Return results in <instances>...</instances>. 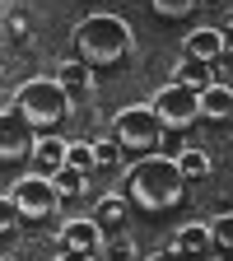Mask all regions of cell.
I'll return each mask as SVG.
<instances>
[{"label":"cell","instance_id":"obj_5","mask_svg":"<svg viewBox=\"0 0 233 261\" xmlns=\"http://www.w3.org/2000/svg\"><path fill=\"white\" fill-rule=\"evenodd\" d=\"M149 108L159 112V121L168 126V130H187L196 117H201V89L168 80V84H163V89L149 98Z\"/></svg>","mask_w":233,"mask_h":261},{"label":"cell","instance_id":"obj_17","mask_svg":"<svg viewBox=\"0 0 233 261\" xmlns=\"http://www.w3.org/2000/svg\"><path fill=\"white\" fill-rule=\"evenodd\" d=\"M149 10H154L159 19L177 23V19H191L196 10H201V0H149Z\"/></svg>","mask_w":233,"mask_h":261},{"label":"cell","instance_id":"obj_21","mask_svg":"<svg viewBox=\"0 0 233 261\" xmlns=\"http://www.w3.org/2000/svg\"><path fill=\"white\" fill-rule=\"evenodd\" d=\"M93 159H98V168H112V163L121 159V145L108 136V140H93Z\"/></svg>","mask_w":233,"mask_h":261},{"label":"cell","instance_id":"obj_18","mask_svg":"<svg viewBox=\"0 0 233 261\" xmlns=\"http://www.w3.org/2000/svg\"><path fill=\"white\" fill-rule=\"evenodd\" d=\"M84 177H89V173H80V168H70V163H65V168L51 173V187H56V196L65 201V196H80V191H84Z\"/></svg>","mask_w":233,"mask_h":261},{"label":"cell","instance_id":"obj_25","mask_svg":"<svg viewBox=\"0 0 233 261\" xmlns=\"http://www.w3.org/2000/svg\"><path fill=\"white\" fill-rule=\"evenodd\" d=\"M56 261H98V252H70V247H61Z\"/></svg>","mask_w":233,"mask_h":261},{"label":"cell","instance_id":"obj_1","mask_svg":"<svg viewBox=\"0 0 233 261\" xmlns=\"http://www.w3.org/2000/svg\"><path fill=\"white\" fill-rule=\"evenodd\" d=\"M126 196H131V205H140L145 215H168L182 205V196H187V177L177 168V159L168 154H145L136 168L126 173Z\"/></svg>","mask_w":233,"mask_h":261},{"label":"cell","instance_id":"obj_6","mask_svg":"<svg viewBox=\"0 0 233 261\" xmlns=\"http://www.w3.org/2000/svg\"><path fill=\"white\" fill-rule=\"evenodd\" d=\"M10 196H14V205H19V219H47V215L61 205L51 177H42V173H23V177L10 187Z\"/></svg>","mask_w":233,"mask_h":261},{"label":"cell","instance_id":"obj_12","mask_svg":"<svg viewBox=\"0 0 233 261\" xmlns=\"http://www.w3.org/2000/svg\"><path fill=\"white\" fill-rule=\"evenodd\" d=\"M126 210H131V196L126 191H108V196H98L93 219L103 224V233H121L126 228Z\"/></svg>","mask_w":233,"mask_h":261},{"label":"cell","instance_id":"obj_20","mask_svg":"<svg viewBox=\"0 0 233 261\" xmlns=\"http://www.w3.org/2000/svg\"><path fill=\"white\" fill-rule=\"evenodd\" d=\"M210 238H215V247H233V210H224V215H215L210 219Z\"/></svg>","mask_w":233,"mask_h":261},{"label":"cell","instance_id":"obj_22","mask_svg":"<svg viewBox=\"0 0 233 261\" xmlns=\"http://www.w3.org/2000/svg\"><path fill=\"white\" fill-rule=\"evenodd\" d=\"M14 224H19V205H14V196H0V233H14Z\"/></svg>","mask_w":233,"mask_h":261},{"label":"cell","instance_id":"obj_2","mask_svg":"<svg viewBox=\"0 0 233 261\" xmlns=\"http://www.w3.org/2000/svg\"><path fill=\"white\" fill-rule=\"evenodd\" d=\"M75 42V56L89 61V65H117L131 56V47H136V33H131V23L112 10H98V14H84L70 33Z\"/></svg>","mask_w":233,"mask_h":261},{"label":"cell","instance_id":"obj_7","mask_svg":"<svg viewBox=\"0 0 233 261\" xmlns=\"http://www.w3.org/2000/svg\"><path fill=\"white\" fill-rule=\"evenodd\" d=\"M33 140H38V130H33L14 108L0 112V163H23L33 154Z\"/></svg>","mask_w":233,"mask_h":261},{"label":"cell","instance_id":"obj_16","mask_svg":"<svg viewBox=\"0 0 233 261\" xmlns=\"http://www.w3.org/2000/svg\"><path fill=\"white\" fill-rule=\"evenodd\" d=\"M177 168H182L187 182H201V177H210V154L196 149V145H187V149H177Z\"/></svg>","mask_w":233,"mask_h":261},{"label":"cell","instance_id":"obj_13","mask_svg":"<svg viewBox=\"0 0 233 261\" xmlns=\"http://www.w3.org/2000/svg\"><path fill=\"white\" fill-rule=\"evenodd\" d=\"M182 51L187 56H196V61H224V33L219 28H196V33H187V42H182Z\"/></svg>","mask_w":233,"mask_h":261},{"label":"cell","instance_id":"obj_3","mask_svg":"<svg viewBox=\"0 0 233 261\" xmlns=\"http://www.w3.org/2000/svg\"><path fill=\"white\" fill-rule=\"evenodd\" d=\"M14 112H19L33 130H51V126L65 121V112H70V93L61 89L56 75H51V80H28V84H19V93H14Z\"/></svg>","mask_w":233,"mask_h":261},{"label":"cell","instance_id":"obj_24","mask_svg":"<svg viewBox=\"0 0 233 261\" xmlns=\"http://www.w3.org/2000/svg\"><path fill=\"white\" fill-rule=\"evenodd\" d=\"M10 38H14V42H23V38H28V14H23V10H14V14H10Z\"/></svg>","mask_w":233,"mask_h":261},{"label":"cell","instance_id":"obj_26","mask_svg":"<svg viewBox=\"0 0 233 261\" xmlns=\"http://www.w3.org/2000/svg\"><path fill=\"white\" fill-rule=\"evenodd\" d=\"M219 33H224V56H233V14H224V28Z\"/></svg>","mask_w":233,"mask_h":261},{"label":"cell","instance_id":"obj_28","mask_svg":"<svg viewBox=\"0 0 233 261\" xmlns=\"http://www.w3.org/2000/svg\"><path fill=\"white\" fill-rule=\"evenodd\" d=\"M224 261H233V247H228V256H224Z\"/></svg>","mask_w":233,"mask_h":261},{"label":"cell","instance_id":"obj_8","mask_svg":"<svg viewBox=\"0 0 233 261\" xmlns=\"http://www.w3.org/2000/svg\"><path fill=\"white\" fill-rule=\"evenodd\" d=\"M65 149H70V140L51 136V130H38V140H33V154H28V168L51 177L56 168H65Z\"/></svg>","mask_w":233,"mask_h":261},{"label":"cell","instance_id":"obj_15","mask_svg":"<svg viewBox=\"0 0 233 261\" xmlns=\"http://www.w3.org/2000/svg\"><path fill=\"white\" fill-rule=\"evenodd\" d=\"M173 80H177V84H191V89H205V84L215 80V70H210V61L182 56V61H177V70H173Z\"/></svg>","mask_w":233,"mask_h":261},{"label":"cell","instance_id":"obj_27","mask_svg":"<svg viewBox=\"0 0 233 261\" xmlns=\"http://www.w3.org/2000/svg\"><path fill=\"white\" fill-rule=\"evenodd\" d=\"M145 261H177V252H173V247H163V252H154V256H145Z\"/></svg>","mask_w":233,"mask_h":261},{"label":"cell","instance_id":"obj_19","mask_svg":"<svg viewBox=\"0 0 233 261\" xmlns=\"http://www.w3.org/2000/svg\"><path fill=\"white\" fill-rule=\"evenodd\" d=\"M65 163H70V168H80V173H93V168H98L93 145H84V140H70V149H65Z\"/></svg>","mask_w":233,"mask_h":261},{"label":"cell","instance_id":"obj_11","mask_svg":"<svg viewBox=\"0 0 233 261\" xmlns=\"http://www.w3.org/2000/svg\"><path fill=\"white\" fill-rule=\"evenodd\" d=\"M173 252H177V261H191V256H205L210 247H215V238H210V224H182L177 233H173V243H168Z\"/></svg>","mask_w":233,"mask_h":261},{"label":"cell","instance_id":"obj_10","mask_svg":"<svg viewBox=\"0 0 233 261\" xmlns=\"http://www.w3.org/2000/svg\"><path fill=\"white\" fill-rule=\"evenodd\" d=\"M56 80H61L65 93H70V103H80V98L93 93V65L80 61V56H65V61L56 65Z\"/></svg>","mask_w":233,"mask_h":261},{"label":"cell","instance_id":"obj_23","mask_svg":"<svg viewBox=\"0 0 233 261\" xmlns=\"http://www.w3.org/2000/svg\"><path fill=\"white\" fill-rule=\"evenodd\" d=\"M108 252H112V261H136V243L126 238V228H121V233L108 243Z\"/></svg>","mask_w":233,"mask_h":261},{"label":"cell","instance_id":"obj_14","mask_svg":"<svg viewBox=\"0 0 233 261\" xmlns=\"http://www.w3.org/2000/svg\"><path fill=\"white\" fill-rule=\"evenodd\" d=\"M201 117H205V121H228V117H233V89H228V84L210 80V84L201 89Z\"/></svg>","mask_w":233,"mask_h":261},{"label":"cell","instance_id":"obj_9","mask_svg":"<svg viewBox=\"0 0 233 261\" xmlns=\"http://www.w3.org/2000/svg\"><path fill=\"white\" fill-rule=\"evenodd\" d=\"M61 247H70V252H98V247H103V224H98L93 215L65 219L61 224Z\"/></svg>","mask_w":233,"mask_h":261},{"label":"cell","instance_id":"obj_4","mask_svg":"<svg viewBox=\"0 0 233 261\" xmlns=\"http://www.w3.org/2000/svg\"><path fill=\"white\" fill-rule=\"evenodd\" d=\"M163 136H168V126L159 121V112L149 103H136V108H121L112 117V140L131 154H154L163 145Z\"/></svg>","mask_w":233,"mask_h":261}]
</instances>
